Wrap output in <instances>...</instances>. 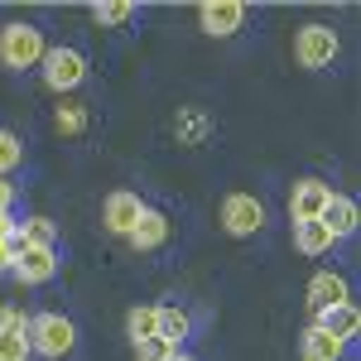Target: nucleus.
Segmentation results:
<instances>
[{
  "label": "nucleus",
  "instance_id": "b1692460",
  "mask_svg": "<svg viewBox=\"0 0 361 361\" xmlns=\"http://www.w3.org/2000/svg\"><path fill=\"white\" fill-rule=\"evenodd\" d=\"M92 15H97V25H126L135 10L126 0H111V5H92Z\"/></svg>",
  "mask_w": 361,
  "mask_h": 361
},
{
  "label": "nucleus",
  "instance_id": "1a4fd4ad",
  "mask_svg": "<svg viewBox=\"0 0 361 361\" xmlns=\"http://www.w3.org/2000/svg\"><path fill=\"white\" fill-rule=\"evenodd\" d=\"M197 20H202V29H207L212 39H231L236 29L246 25V5H241V0H212V5L197 10Z\"/></svg>",
  "mask_w": 361,
  "mask_h": 361
},
{
  "label": "nucleus",
  "instance_id": "a211bd4d",
  "mask_svg": "<svg viewBox=\"0 0 361 361\" xmlns=\"http://www.w3.org/2000/svg\"><path fill=\"white\" fill-rule=\"evenodd\" d=\"M193 333V318L183 313V308H159V337L173 342V347H183V337Z\"/></svg>",
  "mask_w": 361,
  "mask_h": 361
},
{
  "label": "nucleus",
  "instance_id": "412c9836",
  "mask_svg": "<svg viewBox=\"0 0 361 361\" xmlns=\"http://www.w3.org/2000/svg\"><path fill=\"white\" fill-rule=\"evenodd\" d=\"M54 126H58V135H82L87 130V106H58Z\"/></svg>",
  "mask_w": 361,
  "mask_h": 361
},
{
  "label": "nucleus",
  "instance_id": "4be33fe9",
  "mask_svg": "<svg viewBox=\"0 0 361 361\" xmlns=\"http://www.w3.org/2000/svg\"><path fill=\"white\" fill-rule=\"evenodd\" d=\"M202 135H207V116L178 111V140H183V145H202Z\"/></svg>",
  "mask_w": 361,
  "mask_h": 361
},
{
  "label": "nucleus",
  "instance_id": "6e6552de",
  "mask_svg": "<svg viewBox=\"0 0 361 361\" xmlns=\"http://www.w3.org/2000/svg\"><path fill=\"white\" fill-rule=\"evenodd\" d=\"M328 197H333V188L323 178H299L294 193H289V217L294 222H318L323 207H328Z\"/></svg>",
  "mask_w": 361,
  "mask_h": 361
},
{
  "label": "nucleus",
  "instance_id": "5701e85b",
  "mask_svg": "<svg viewBox=\"0 0 361 361\" xmlns=\"http://www.w3.org/2000/svg\"><path fill=\"white\" fill-rule=\"evenodd\" d=\"M135 352H140V361H173V357H178V347H173V342H164V337H149V342H140Z\"/></svg>",
  "mask_w": 361,
  "mask_h": 361
},
{
  "label": "nucleus",
  "instance_id": "9d476101",
  "mask_svg": "<svg viewBox=\"0 0 361 361\" xmlns=\"http://www.w3.org/2000/svg\"><path fill=\"white\" fill-rule=\"evenodd\" d=\"M313 323L323 328V333H333V337H342V342H352V337L361 333V308L347 299V304H333V308H318L313 313Z\"/></svg>",
  "mask_w": 361,
  "mask_h": 361
},
{
  "label": "nucleus",
  "instance_id": "ddd939ff",
  "mask_svg": "<svg viewBox=\"0 0 361 361\" xmlns=\"http://www.w3.org/2000/svg\"><path fill=\"white\" fill-rule=\"evenodd\" d=\"M140 212H145V202H140L135 193H111L106 197V231H116V236H130L135 231V222H140Z\"/></svg>",
  "mask_w": 361,
  "mask_h": 361
},
{
  "label": "nucleus",
  "instance_id": "dca6fc26",
  "mask_svg": "<svg viewBox=\"0 0 361 361\" xmlns=\"http://www.w3.org/2000/svg\"><path fill=\"white\" fill-rule=\"evenodd\" d=\"M294 246L304 250V255H328L333 250V236H328L323 222H294Z\"/></svg>",
  "mask_w": 361,
  "mask_h": 361
},
{
  "label": "nucleus",
  "instance_id": "393cba45",
  "mask_svg": "<svg viewBox=\"0 0 361 361\" xmlns=\"http://www.w3.org/2000/svg\"><path fill=\"white\" fill-rule=\"evenodd\" d=\"M10 202H15V183L0 178V212H10Z\"/></svg>",
  "mask_w": 361,
  "mask_h": 361
},
{
  "label": "nucleus",
  "instance_id": "2eb2a0df",
  "mask_svg": "<svg viewBox=\"0 0 361 361\" xmlns=\"http://www.w3.org/2000/svg\"><path fill=\"white\" fill-rule=\"evenodd\" d=\"M164 241H169V217L154 212V207H145L140 222H135V231H130V246L135 250H159Z\"/></svg>",
  "mask_w": 361,
  "mask_h": 361
},
{
  "label": "nucleus",
  "instance_id": "f8f14e48",
  "mask_svg": "<svg viewBox=\"0 0 361 361\" xmlns=\"http://www.w3.org/2000/svg\"><path fill=\"white\" fill-rule=\"evenodd\" d=\"M299 357L304 361H342L347 357V342L333 337V333H323L318 323H308L304 337H299Z\"/></svg>",
  "mask_w": 361,
  "mask_h": 361
},
{
  "label": "nucleus",
  "instance_id": "f3484780",
  "mask_svg": "<svg viewBox=\"0 0 361 361\" xmlns=\"http://www.w3.org/2000/svg\"><path fill=\"white\" fill-rule=\"evenodd\" d=\"M126 333H130V342H149V337H159V308L145 304V308H130L126 313Z\"/></svg>",
  "mask_w": 361,
  "mask_h": 361
},
{
  "label": "nucleus",
  "instance_id": "bb28decb",
  "mask_svg": "<svg viewBox=\"0 0 361 361\" xmlns=\"http://www.w3.org/2000/svg\"><path fill=\"white\" fill-rule=\"evenodd\" d=\"M173 361H197V357H183V352H178V357H173Z\"/></svg>",
  "mask_w": 361,
  "mask_h": 361
},
{
  "label": "nucleus",
  "instance_id": "6ab92c4d",
  "mask_svg": "<svg viewBox=\"0 0 361 361\" xmlns=\"http://www.w3.org/2000/svg\"><path fill=\"white\" fill-rule=\"evenodd\" d=\"M20 159H25L20 135H15V130H0V178H5L10 169H20Z\"/></svg>",
  "mask_w": 361,
  "mask_h": 361
},
{
  "label": "nucleus",
  "instance_id": "4468645a",
  "mask_svg": "<svg viewBox=\"0 0 361 361\" xmlns=\"http://www.w3.org/2000/svg\"><path fill=\"white\" fill-rule=\"evenodd\" d=\"M318 222L328 226V236H333V241H342V236H352V231H357V202H352V197H342V193H333Z\"/></svg>",
  "mask_w": 361,
  "mask_h": 361
},
{
  "label": "nucleus",
  "instance_id": "9b49d317",
  "mask_svg": "<svg viewBox=\"0 0 361 361\" xmlns=\"http://www.w3.org/2000/svg\"><path fill=\"white\" fill-rule=\"evenodd\" d=\"M352 299V289H347V279L337 275V270H318V275L308 279V308L318 313V308H333V304H347Z\"/></svg>",
  "mask_w": 361,
  "mask_h": 361
},
{
  "label": "nucleus",
  "instance_id": "a878e982",
  "mask_svg": "<svg viewBox=\"0 0 361 361\" xmlns=\"http://www.w3.org/2000/svg\"><path fill=\"white\" fill-rule=\"evenodd\" d=\"M10 260H15V255H10V241L0 236V270H10Z\"/></svg>",
  "mask_w": 361,
  "mask_h": 361
},
{
  "label": "nucleus",
  "instance_id": "f03ea898",
  "mask_svg": "<svg viewBox=\"0 0 361 361\" xmlns=\"http://www.w3.org/2000/svg\"><path fill=\"white\" fill-rule=\"evenodd\" d=\"M44 34L34 25H5L0 29V63L5 68H39L44 63Z\"/></svg>",
  "mask_w": 361,
  "mask_h": 361
},
{
  "label": "nucleus",
  "instance_id": "f257e3e1",
  "mask_svg": "<svg viewBox=\"0 0 361 361\" xmlns=\"http://www.w3.org/2000/svg\"><path fill=\"white\" fill-rule=\"evenodd\" d=\"M73 342H78V328L63 318V313H39V318H29V352L44 361H58L73 352Z\"/></svg>",
  "mask_w": 361,
  "mask_h": 361
},
{
  "label": "nucleus",
  "instance_id": "39448f33",
  "mask_svg": "<svg viewBox=\"0 0 361 361\" xmlns=\"http://www.w3.org/2000/svg\"><path fill=\"white\" fill-rule=\"evenodd\" d=\"M29 313L15 304L0 308V361H29Z\"/></svg>",
  "mask_w": 361,
  "mask_h": 361
},
{
  "label": "nucleus",
  "instance_id": "7ed1b4c3",
  "mask_svg": "<svg viewBox=\"0 0 361 361\" xmlns=\"http://www.w3.org/2000/svg\"><path fill=\"white\" fill-rule=\"evenodd\" d=\"M337 34L328 25H304L299 34H294V58L304 63V68H333L337 58Z\"/></svg>",
  "mask_w": 361,
  "mask_h": 361
},
{
  "label": "nucleus",
  "instance_id": "0eeeda50",
  "mask_svg": "<svg viewBox=\"0 0 361 361\" xmlns=\"http://www.w3.org/2000/svg\"><path fill=\"white\" fill-rule=\"evenodd\" d=\"M10 270H15L20 284H49L58 275V250L54 246H20L15 260H10Z\"/></svg>",
  "mask_w": 361,
  "mask_h": 361
},
{
  "label": "nucleus",
  "instance_id": "aec40b11",
  "mask_svg": "<svg viewBox=\"0 0 361 361\" xmlns=\"http://www.w3.org/2000/svg\"><path fill=\"white\" fill-rule=\"evenodd\" d=\"M20 236H25L29 246H54V236H58V226L49 222V217H29L25 226H20Z\"/></svg>",
  "mask_w": 361,
  "mask_h": 361
},
{
  "label": "nucleus",
  "instance_id": "20e7f679",
  "mask_svg": "<svg viewBox=\"0 0 361 361\" xmlns=\"http://www.w3.org/2000/svg\"><path fill=\"white\" fill-rule=\"evenodd\" d=\"M82 78H87V58L78 49H49L44 54V82L54 92H73V87H82Z\"/></svg>",
  "mask_w": 361,
  "mask_h": 361
},
{
  "label": "nucleus",
  "instance_id": "423d86ee",
  "mask_svg": "<svg viewBox=\"0 0 361 361\" xmlns=\"http://www.w3.org/2000/svg\"><path fill=\"white\" fill-rule=\"evenodd\" d=\"M222 226L231 236H255L260 226H265V202L250 193H231L222 202Z\"/></svg>",
  "mask_w": 361,
  "mask_h": 361
}]
</instances>
